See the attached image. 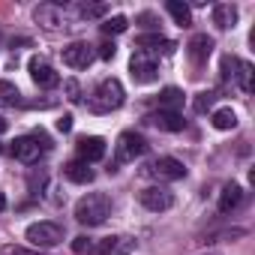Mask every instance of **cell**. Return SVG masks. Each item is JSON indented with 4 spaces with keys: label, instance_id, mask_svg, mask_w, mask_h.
Segmentation results:
<instances>
[{
    "label": "cell",
    "instance_id": "cell-1",
    "mask_svg": "<svg viewBox=\"0 0 255 255\" xmlns=\"http://www.w3.org/2000/svg\"><path fill=\"white\" fill-rule=\"evenodd\" d=\"M108 213H111V201L108 195H99V192H90L75 204V219L81 225H102Z\"/></svg>",
    "mask_w": 255,
    "mask_h": 255
},
{
    "label": "cell",
    "instance_id": "cell-2",
    "mask_svg": "<svg viewBox=\"0 0 255 255\" xmlns=\"http://www.w3.org/2000/svg\"><path fill=\"white\" fill-rule=\"evenodd\" d=\"M123 99H126V93H123V84L117 81V78H105V81H99V87L93 90V99H90V108L93 111H114V108H120L123 105Z\"/></svg>",
    "mask_w": 255,
    "mask_h": 255
},
{
    "label": "cell",
    "instance_id": "cell-3",
    "mask_svg": "<svg viewBox=\"0 0 255 255\" xmlns=\"http://www.w3.org/2000/svg\"><path fill=\"white\" fill-rule=\"evenodd\" d=\"M24 237L36 249H51V246H57L63 240V228L57 222H33V225H27Z\"/></svg>",
    "mask_w": 255,
    "mask_h": 255
},
{
    "label": "cell",
    "instance_id": "cell-4",
    "mask_svg": "<svg viewBox=\"0 0 255 255\" xmlns=\"http://www.w3.org/2000/svg\"><path fill=\"white\" fill-rule=\"evenodd\" d=\"M144 150H147V144H144V138L138 132H123L117 138V144H114V162L117 165L120 162H135Z\"/></svg>",
    "mask_w": 255,
    "mask_h": 255
},
{
    "label": "cell",
    "instance_id": "cell-5",
    "mask_svg": "<svg viewBox=\"0 0 255 255\" xmlns=\"http://www.w3.org/2000/svg\"><path fill=\"white\" fill-rule=\"evenodd\" d=\"M129 69H132V78H135L138 84H150V81L159 78V66H156V60H153L147 51H141V48L132 54Z\"/></svg>",
    "mask_w": 255,
    "mask_h": 255
},
{
    "label": "cell",
    "instance_id": "cell-6",
    "mask_svg": "<svg viewBox=\"0 0 255 255\" xmlns=\"http://www.w3.org/2000/svg\"><path fill=\"white\" fill-rule=\"evenodd\" d=\"M93 57H96V51L87 42H72V45L63 48V63L72 66V69H87L93 63Z\"/></svg>",
    "mask_w": 255,
    "mask_h": 255
},
{
    "label": "cell",
    "instance_id": "cell-7",
    "mask_svg": "<svg viewBox=\"0 0 255 255\" xmlns=\"http://www.w3.org/2000/svg\"><path fill=\"white\" fill-rule=\"evenodd\" d=\"M42 153H45V147L39 144L36 135H21V138L12 141V156H15L18 162H39Z\"/></svg>",
    "mask_w": 255,
    "mask_h": 255
},
{
    "label": "cell",
    "instance_id": "cell-8",
    "mask_svg": "<svg viewBox=\"0 0 255 255\" xmlns=\"http://www.w3.org/2000/svg\"><path fill=\"white\" fill-rule=\"evenodd\" d=\"M147 171L153 177H159V180H183L186 177V165L180 159H174V156H159Z\"/></svg>",
    "mask_w": 255,
    "mask_h": 255
},
{
    "label": "cell",
    "instance_id": "cell-9",
    "mask_svg": "<svg viewBox=\"0 0 255 255\" xmlns=\"http://www.w3.org/2000/svg\"><path fill=\"white\" fill-rule=\"evenodd\" d=\"M33 18H36V24H42L45 30H60V27H66V12H63V6H57V3H42V6H36Z\"/></svg>",
    "mask_w": 255,
    "mask_h": 255
},
{
    "label": "cell",
    "instance_id": "cell-10",
    "mask_svg": "<svg viewBox=\"0 0 255 255\" xmlns=\"http://www.w3.org/2000/svg\"><path fill=\"white\" fill-rule=\"evenodd\" d=\"M138 201L147 207V210H168L171 204H174V195H171V189L168 186H147L141 195H138Z\"/></svg>",
    "mask_w": 255,
    "mask_h": 255
},
{
    "label": "cell",
    "instance_id": "cell-11",
    "mask_svg": "<svg viewBox=\"0 0 255 255\" xmlns=\"http://www.w3.org/2000/svg\"><path fill=\"white\" fill-rule=\"evenodd\" d=\"M30 78L39 84V87H57L60 84V75L54 72V66L45 60V57H30Z\"/></svg>",
    "mask_w": 255,
    "mask_h": 255
},
{
    "label": "cell",
    "instance_id": "cell-12",
    "mask_svg": "<svg viewBox=\"0 0 255 255\" xmlns=\"http://www.w3.org/2000/svg\"><path fill=\"white\" fill-rule=\"evenodd\" d=\"M156 129H162V132H180L183 129V117H180V111H165V108H159V111H153L150 117H147Z\"/></svg>",
    "mask_w": 255,
    "mask_h": 255
},
{
    "label": "cell",
    "instance_id": "cell-13",
    "mask_svg": "<svg viewBox=\"0 0 255 255\" xmlns=\"http://www.w3.org/2000/svg\"><path fill=\"white\" fill-rule=\"evenodd\" d=\"M78 156L90 165V162H99L102 156H105V141L99 138V135H84V138H78Z\"/></svg>",
    "mask_w": 255,
    "mask_h": 255
},
{
    "label": "cell",
    "instance_id": "cell-14",
    "mask_svg": "<svg viewBox=\"0 0 255 255\" xmlns=\"http://www.w3.org/2000/svg\"><path fill=\"white\" fill-rule=\"evenodd\" d=\"M186 51H189V60H192V63H204V60L210 57V51H213V39H210L207 33H198V36L189 39Z\"/></svg>",
    "mask_w": 255,
    "mask_h": 255
},
{
    "label": "cell",
    "instance_id": "cell-15",
    "mask_svg": "<svg viewBox=\"0 0 255 255\" xmlns=\"http://www.w3.org/2000/svg\"><path fill=\"white\" fill-rule=\"evenodd\" d=\"M63 174H66V180H72V183H90V180H93V168H90L84 159L66 162V165H63Z\"/></svg>",
    "mask_w": 255,
    "mask_h": 255
},
{
    "label": "cell",
    "instance_id": "cell-16",
    "mask_svg": "<svg viewBox=\"0 0 255 255\" xmlns=\"http://www.w3.org/2000/svg\"><path fill=\"white\" fill-rule=\"evenodd\" d=\"M240 201H243V189H240L237 183H225L222 192H219V210H222V213H231Z\"/></svg>",
    "mask_w": 255,
    "mask_h": 255
},
{
    "label": "cell",
    "instance_id": "cell-17",
    "mask_svg": "<svg viewBox=\"0 0 255 255\" xmlns=\"http://www.w3.org/2000/svg\"><path fill=\"white\" fill-rule=\"evenodd\" d=\"M213 24H216L219 30L234 27V24H237V6H231V3H219V6H213Z\"/></svg>",
    "mask_w": 255,
    "mask_h": 255
},
{
    "label": "cell",
    "instance_id": "cell-18",
    "mask_svg": "<svg viewBox=\"0 0 255 255\" xmlns=\"http://www.w3.org/2000/svg\"><path fill=\"white\" fill-rule=\"evenodd\" d=\"M138 48L147 51V54L150 51H174V42L159 36V33H144V36H138Z\"/></svg>",
    "mask_w": 255,
    "mask_h": 255
},
{
    "label": "cell",
    "instance_id": "cell-19",
    "mask_svg": "<svg viewBox=\"0 0 255 255\" xmlns=\"http://www.w3.org/2000/svg\"><path fill=\"white\" fill-rule=\"evenodd\" d=\"M234 78H237V84H240L243 93H252V90H255V69H252L249 60H237V72H234Z\"/></svg>",
    "mask_w": 255,
    "mask_h": 255
},
{
    "label": "cell",
    "instance_id": "cell-20",
    "mask_svg": "<svg viewBox=\"0 0 255 255\" xmlns=\"http://www.w3.org/2000/svg\"><path fill=\"white\" fill-rule=\"evenodd\" d=\"M165 9H168V15H171L180 27H189V24H192V12H189L186 3H180V0H168Z\"/></svg>",
    "mask_w": 255,
    "mask_h": 255
},
{
    "label": "cell",
    "instance_id": "cell-21",
    "mask_svg": "<svg viewBox=\"0 0 255 255\" xmlns=\"http://www.w3.org/2000/svg\"><path fill=\"white\" fill-rule=\"evenodd\" d=\"M210 120H213V126H216L219 132H228V129H234V126H237V114L231 108H216Z\"/></svg>",
    "mask_w": 255,
    "mask_h": 255
},
{
    "label": "cell",
    "instance_id": "cell-22",
    "mask_svg": "<svg viewBox=\"0 0 255 255\" xmlns=\"http://www.w3.org/2000/svg\"><path fill=\"white\" fill-rule=\"evenodd\" d=\"M183 105V90H177V87H165L162 93H159V108H165V111H177Z\"/></svg>",
    "mask_w": 255,
    "mask_h": 255
},
{
    "label": "cell",
    "instance_id": "cell-23",
    "mask_svg": "<svg viewBox=\"0 0 255 255\" xmlns=\"http://www.w3.org/2000/svg\"><path fill=\"white\" fill-rule=\"evenodd\" d=\"M99 27H102V33H105V36H117V33H123L126 27H129V21H126L123 15H111V18H105Z\"/></svg>",
    "mask_w": 255,
    "mask_h": 255
},
{
    "label": "cell",
    "instance_id": "cell-24",
    "mask_svg": "<svg viewBox=\"0 0 255 255\" xmlns=\"http://www.w3.org/2000/svg\"><path fill=\"white\" fill-rule=\"evenodd\" d=\"M75 15H78L81 21L102 18V15H105V6H102V3H78V6H75Z\"/></svg>",
    "mask_w": 255,
    "mask_h": 255
},
{
    "label": "cell",
    "instance_id": "cell-25",
    "mask_svg": "<svg viewBox=\"0 0 255 255\" xmlns=\"http://www.w3.org/2000/svg\"><path fill=\"white\" fill-rule=\"evenodd\" d=\"M18 87L12 81H0V105H15L18 102Z\"/></svg>",
    "mask_w": 255,
    "mask_h": 255
},
{
    "label": "cell",
    "instance_id": "cell-26",
    "mask_svg": "<svg viewBox=\"0 0 255 255\" xmlns=\"http://www.w3.org/2000/svg\"><path fill=\"white\" fill-rule=\"evenodd\" d=\"M93 246H96V243H93V237H87V234H78V237L72 240V249H75V252H93Z\"/></svg>",
    "mask_w": 255,
    "mask_h": 255
},
{
    "label": "cell",
    "instance_id": "cell-27",
    "mask_svg": "<svg viewBox=\"0 0 255 255\" xmlns=\"http://www.w3.org/2000/svg\"><path fill=\"white\" fill-rule=\"evenodd\" d=\"M63 90H66V99H69V102H78V99H81V87H78V81H75V78L63 81Z\"/></svg>",
    "mask_w": 255,
    "mask_h": 255
},
{
    "label": "cell",
    "instance_id": "cell-28",
    "mask_svg": "<svg viewBox=\"0 0 255 255\" xmlns=\"http://www.w3.org/2000/svg\"><path fill=\"white\" fill-rule=\"evenodd\" d=\"M96 54H99V57H102V60H111V57H114V54H117V45H114V42H102V45H99V51H96Z\"/></svg>",
    "mask_w": 255,
    "mask_h": 255
},
{
    "label": "cell",
    "instance_id": "cell-29",
    "mask_svg": "<svg viewBox=\"0 0 255 255\" xmlns=\"http://www.w3.org/2000/svg\"><path fill=\"white\" fill-rule=\"evenodd\" d=\"M234 69H237V57H225L222 60V75L225 78H234Z\"/></svg>",
    "mask_w": 255,
    "mask_h": 255
},
{
    "label": "cell",
    "instance_id": "cell-30",
    "mask_svg": "<svg viewBox=\"0 0 255 255\" xmlns=\"http://www.w3.org/2000/svg\"><path fill=\"white\" fill-rule=\"evenodd\" d=\"M210 102H213V93H198V99H195V111H207Z\"/></svg>",
    "mask_w": 255,
    "mask_h": 255
},
{
    "label": "cell",
    "instance_id": "cell-31",
    "mask_svg": "<svg viewBox=\"0 0 255 255\" xmlns=\"http://www.w3.org/2000/svg\"><path fill=\"white\" fill-rule=\"evenodd\" d=\"M57 129H60V132H69V129H72V114H63V117L57 120Z\"/></svg>",
    "mask_w": 255,
    "mask_h": 255
},
{
    "label": "cell",
    "instance_id": "cell-32",
    "mask_svg": "<svg viewBox=\"0 0 255 255\" xmlns=\"http://www.w3.org/2000/svg\"><path fill=\"white\" fill-rule=\"evenodd\" d=\"M0 210H6V195L0 192Z\"/></svg>",
    "mask_w": 255,
    "mask_h": 255
},
{
    "label": "cell",
    "instance_id": "cell-33",
    "mask_svg": "<svg viewBox=\"0 0 255 255\" xmlns=\"http://www.w3.org/2000/svg\"><path fill=\"white\" fill-rule=\"evenodd\" d=\"M3 129H6V120H3V117H0V132H3Z\"/></svg>",
    "mask_w": 255,
    "mask_h": 255
},
{
    "label": "cell",
    "instance_id": "cell-34",
    "mask_svg": "<svg viewBox=\"0 0 255 255\" xmlns=\"http://www.w3.org/2000/svg\"><path fill=\"white\" fill-rule=\"evenodd\" d=\"M201 255H222V252H201Z\"/></svg>",
    "mask_w": 255,
    "mask_h": 255
},
{
    "label": "cell",
    "instance_id": "cell-35",
    "mask_svg": "<svg viewBox=\"0 0 255 255\" xmlns=\"http://www.w3.org/2000/svg\"><path fill=\"white\" fill-rule=\"evenodd\" d=\"M0 153H3V144H0Z\"/></svg>",
    "mask_w": 255,
    "mask_h": 255
}]
</instances>
